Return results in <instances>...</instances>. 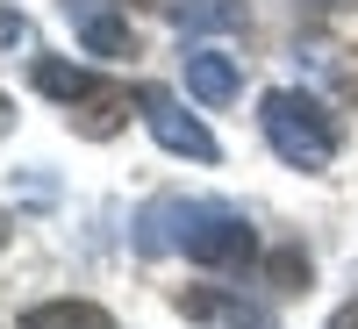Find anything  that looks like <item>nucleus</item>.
Wrapping results in <instances>:
<instances>
[{
    "label": "nucleus",
    "instance_id": "obj_1",
    "mask_svg": "<svg viewBox=\"0 0 358 329\" xmlns=\"http://www.w3.org/2000/svg\"><path fill=\"white\" fill-rule=\"evenodd\" d=\"M258 122H265L273 158L294 165V172H322V165L337 158V122L322 115V101L294 94V86H273V94L258 101Z\"/></svg>",
    "mask_w": 358,
    "mask_h": 329
},
{
    "label": "nucleus",
    "instance_id": "obj_2",
    "mask_svg": "<svg viewBox=\"0 0 358 329\" xmlns=\"http://www.w3.org/2000/svg\"><path fill=\"white\" fill-rule=\"evenodd\" d=\"M136 108H143V129H151V136L165 143L172 158H194V165H215V158H222V143L208 136V129L194 122V115H187V108H179V101L165 94V86H143V94H136Z\"/></svg>",
    "mask_w": 358,
    "mask_h": 329
},
{
    "label": "nucleus",
    "instance_id": "obj_3",
    "mask_svg": "<svg viewBox=\"0 0 358 329\" xmlns=\"http://www.w3.org/2000/svg\"><path fill=\"white\" fill-rule=\"evenodd\" d=\"M187 251L194 265H251V251H258V236H251V222L244 215H229V207H194V222H187Z\"/></svg>",
    "mask_w": 358,
    "mask_h": 329
},
{
    "label": "nucleus",
    "instance_id": "obj_4",
    "mask_svg": "<svg viewBox=\"0 0 358 329\" xmlns=\"http://www.w3.org/2000/svg\"><path fill=\"white\" fill-rule=\"evenodd\" d=\"M179 72H187V94L208 101V108H229L236 86H244V72H236L229 50H187V57H179Z\"/></svg>",
    "mask_w": 358,
    "mask_h": 329
},
{
    "label": "nucleus",
    "instance_id": "obj_5",
    "mask_svg": "<svg viewBox=\"0 0 358 329\" xmlns=\"http://www.w3.org/2000/svg\"><path fill=\"white\" fill-rule=\"evenodd\" d=\"M72 122H79V136H115L129 122V86H115V79H94L86 94L72 101Z\"/></svg>",
    "mask_w": 358,
    "mask_h": 329
},
{
    "label": "nucleus",
    "instance_id": "obj_6",
    "mask_svg": "<svg viewBox=\"0 0 358 329\" xmlns=\"http://www.w3.org/2000/svg\"><path fill=\"white\" fill-rule=\"evenodd\" d=\"M22 329H115V315L94 301H43L22 315Z\"/></svg>",
    "mask_w": 358,
    "mask_h": 329
},
{
    "label": "nucleus",
    "instance_id": "obj_7",
    "mask_svg": "<svg viewBox=\"0 0 358 329\" xmlns=\"http://www.w3.org/2000/svg\"><path fill=\"white\" fill-rule=\"evenodd\" d=\"M172 22L187 29V36H201V29H244V0H172Z\"/></svg>",
    "mask_w": 358,
    "mask_h": 329
},
{
    "label": "nucleus",
    "instance_id": "obj_8",
    "mask_svg": "<svg viewBox=\"0 0 358 329\" xmlns=\"http://www.w3.org/2000/svg\"><path fill=\"white\" fill-rule=\"evenodd\" d=\"M79 36H86L94 57H129V50H136V43H129V22H115V15H86Z\"/></svg>",
    "mask_w": 358,
    "mask_h": 329
},
{
    "label": "nucleus",
    "instance_id": "obj_9",
    "mask_svg": "<svg viewBox=\"0 0 358 329\" xmlns=\"http://www.w3.org/2000/svg\"><path fill=\"white\" fill-rule=\"evenodd\" d=\"M330 79H337V94H344V101H358V50L330 57Z\"/></svg>",
    "mask_w": 358,
    "mask_h": 329
},
{
    "label": "nucleus",
    "instance_id": "obj_10",
    "mask_svg": "<svg viewBox=\"0 0 358 329\" xmlns=\"http://www.w3.org/2000/svg\"><path fill=\"white\" fill-rule=\"evenodd\" d=\"M330 329H358V301H351V308H337V322H330Z\"/></svg>",
    "mask_w": 358,
    "mask_h": 329
},
{
    "label": "nucleus",
    "instance_id": "obj_11",
    "mask_svg": "<svg viewBox=\"0 0 358 329\" xmlns=\"http://www.w3.org/2000/svg\"><path fill=\"white\" fill-rule=\"evenodd\" d=\"M122 8H165V0H122Z\"/></svg>",
    "mask_w": 358,
    "mask_h": 329
},
{
    "label": "nucleus",
    "instance_id": "obj_12",
    "mask_svg": "<svg viewBox=\"0 0 358 329\" xmlns=\"http://www.w3.org/2000/svg\"><path fill=\"white\" fill-rule=\"evenodd\" d=\"M301 8H337V0H301Z\"/></svg>",
    "mask_w": 358,
    "mask_h": 329
}]
</instances>
